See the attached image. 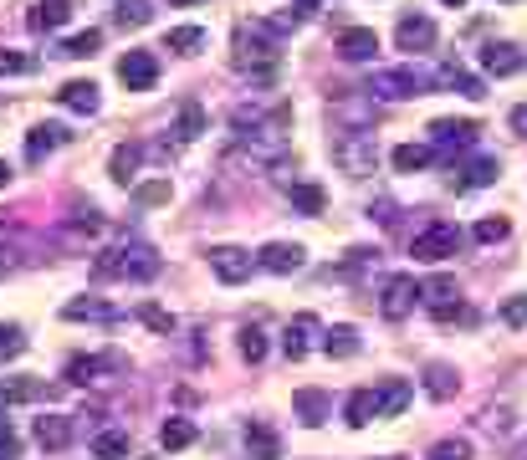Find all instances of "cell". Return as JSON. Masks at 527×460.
<instances>
[{"instance_id": "obj_1", "label": "cell", "mask_w": 527, "mask_h": 460, "mask_svg": "<svg viewBox=\"0 0 527 460\" xmlns=\"http://www.w3.org/2000/svg\"><path fill=\"white\" fill-rule=\"evenodd\" d=\"M287 138L277 133V128H256V133H241L236 144H231V154H226V164L231 169H277V164H287Z\"/></svg>"}, {"instance_id": "obj_2", "label": "cell", "mask_w": 527, "mask_h": 460, "mask_svg": "<svg viewBox=\"0 0 527 460\" xmlns=\"http://www.w3.org/2000/svg\"><path fill=\"white\" fill-rule=\"evenodd\" d=\"M430 87H435V72H425V67H379V72L364 82V92H369V98H379V103L425 98Z\"/></svg>"}, {"instance_id": "obj_3", "label": "cell", "mask_w": 527, "mask_h": 460, "mask_svg": "<svg viewBox=\"0 0 527 460\" xmlns=\"http://www.w3.org/2000/svg\"><path fill=\"white\" fill-rule=\"evenodd\" d=\"M333 164H338L343 174H354V179L374 174V169H379L374 133H364V128H348V133H338V138H333Z\"/></svg>"}, {"instance_id": "obj_4", "label": "cell", "mask_w": 527, "mask_h": 460, "mask_svg": "<svg viewBox=\"0 0 527 460\" xmlns=\"http://www.w3.org/2000/svg\"><path fill=\"white\" fill-rule=\"evenodd\" d=\"M456 251H461V230H456L451 220H430L420 236L410 241V256H415V261H430V266L451 261Z\"/></svg>"}, {"instance_id": "obj_5", "label": "cell", "mask_w": 527, "mask_h": 460, "mask_svg": "<svg viewBox=\"0 0 527 460\" xmlns=\"http://www.w3.org/2000/svg\"><path fill=\"white\" fill-rule=\"evenodd\" d=\"M261 36H267L261 26H251V31L241 26V36H236V67L267 82V77L277 72V46H272V41H261Z\"/></svg>"}, {"instance_id": "obj_6", "label": "cell", "mask_w": 527, "mask_h": 460, "mask_svg": "<svg viewBox=\"0 0 527 460\" xmlns=\"http://www.w3.org/2000/svg\"><path fill=\"white\" fill-rule=\"evenodd\" d=\"M103 276H134V282H149V276H159V256L149 246H118L98 261Z\"/></svg>"}, {"instance_id": "obj_7", "label": "cell", "mask_w": 527, "mask_h": 460, "mask_svg": "<svg viewBox=\"0 0 527 460\" xmlns=\"http://www.w3.org/2000/svg\"><path fill=\"white\" fill-rule=\"evenodd\" d=\"M415 302H420V282H415V276H389V282H384V297H379V312H384L389 322H400V317L415 312Z\"/></svg>"}, {"instance_id": "obj_8", "label": "cell", "mask_w": 527, "mask_h": 460, "mask_svg": "<svg viewBox=\"0 0 527 460\" xmlns=\"http://www.w3.org/2000/svg\"><path fill=\"white\" fill-rule=\"evenodd\" d=\"M256 266L272 271V276H292V271L307 266V251H302L297 241H267V246L256 251Z\"/></svg>"}, {"instance_id": "obj_9", "label": "cell", "mask_w": 527, "mask_h": 460, "mask_svg": "<svg viewBox=\"0 0 527 460\" xmlns=\"http://www.w3.org/2000/svg\"><path fill=\"white\" fill-rule=\"evenodd\" d=\"M251 266H256V256L241 251V246H215V251H210V271L221 276L226 287H241L246 276H251Z\"/></svg>"}, {"instance_id": "obj_10", "label": "cell", "mask_w": 527, "mask_h": 460, "mask_svg": "<svg viewBox=\"0 0 527 460\" xmlns=\"http://www.w3.org/2000/svg\"><path fill=\"white\" fill-rule=\"evenodd\" d=\"M420 302L441 317V322H451L461 312V292H456L451 276H430V282H420Z\"/></svg>"}, {"instance_id": "obj_11", "label": "cell", "mask_w": 527, "mask_h": 460, "mask_svg": "<svg viewBox=\"0 0 527 460\" xmlns=\"http://www.w3.org/2000/svg\"><path fill=\"white\" fill-rule=\"evenodd\" d=\"M118 82H123L128 92H149V87L159 82V62H154V52H128V57L118 62Z\"/></svg>"}, {"instance_id": "obj_12", "label": "cell", "mask_w": 527, "mask_h": 460, "mask_svg": "<svg viewBox=\"0 0 527 460\" xmlns=\"http://www.w3.org/2000/svg\"><path fill=\"white\" fill-rule=\"evenodd\" d=\"M476 133H481V128H476L471 118H435V123H430V144H435V149H471Z\"/></svg>"}, {"instance_id": "obj_13", "label": "cell", "mask_w": 527, "mask_h": 460, "mask_svg": "<svg viewBox=\"0 0 527 460\" xmlns=\"http://www.w3.org/2000/svg\"><path fill=\"white\" fill-rule=\"evenodd\" d=\"M323 328H318V317L313 312H297L292 322H287V338H282V353L297 363V358H307V348H313V338H318Z\"/></svg>"}, {"instance_id": "obj_14", "label": "cell", "mask_w": 527, "mask_h": 460, "mask_svg": "<svg viewBox=\"0 0 527 460\" xmlns=\"http://www.w3.org/2000/svg\"><path fill=\"white\" fill-rule=\"evenodd\" d=\"M394 41H400V52H430L435 46V21L430 16H405L394 26Z\"/></svg>"}, {"instance_id": "obj_15", "label": "cell", "mask_w": 527, "mask_h": 460, "mask_svg": "<svg viewBox=\"0 0 527 460\" xmlns=\"http://www.w3.org/2000/svg\"><path fill=\"white\" fill-rule=\"evenodd\" d=\"M481 72H487V77H512V72H522V52H517L512 41L481 46Z\"/></svg>"}, {"instance_id": "obj_16", "label": "cell", "mask_w": 527, "mask_h": 460, "mask_svg": "<svg viewBox=\"0 0 527 460\" xmlns=\"http://www.w3.org/2000/svg\"><path fill=\"white\" fill-rule=\"evenodd\" d=\"M374 52H379V36L369 26H348L338 36V57L343 62H374Z\"/></svg>"}, {"instance_id": "obj_17", "label": "cell", "mask_w": 527, "mask_h": 460, "mask_svg": "<svg viewBox=\"0 0 527 460\" xmlns=\"http://www.w3.org/2000/svg\"><path fill=\"white\" fill-rule=\"evenodd\" d=\"M62 144H67V128H62V123H36V128L26 133V159L41 164V159H47L52 149H62Z\"/></svg>"}, {"instance_id": "obj_18", "label": "cell", "mask_w": 527, "mask_h": 460, "mask_svg": "<svg viewBox=\"0 0 527 460\" xmlns=\"http://www.w3.org/2000/svg\"><path fill=\"white\" fill-rule=\"evenodd\" d=\"M292 409H297V420H302V425H313V430H318L328 414H333V399H328L323 389H297V394H292Z\"/></svg>"}, {"instance_id": "obj_19", "label": "cell", "mask_w": 527, "mask_h": 460, "mask_svg": "<svg viewBox=\"0 0 527 460\" xmlns=\"http://www.w3.org/2000/svg\"><path fill=\"white\" fill-rule=\"evenodd\" d=\"M343 420L354 425V430L374 425V420H379V389H354V394H348V404H343Z\"/></svg>"}, {"instance_id": "obj_20", "label": "cell", "mask_w": 527, "mask_h": 460, "mask_svg": "<svg viewBox=\"0 0 527 460\" xmlns=\"http://www.w3.org/2000/svg\"><path fill=\"white\" fill-rule=\"evenodd\" d=\"M410 399H415V389H410L405 379H384V384H379V420H394V414H405Z\"/></svg>"}, {"instance_id": "obj_21", "label": "cell", "mask_w": 527, "mask_h": 460, "mask_svg": "<svg viewBox=\"0 0 527 460\" xmlns=\"http://www.w3.org/2000/svg\"><path fill=\"white\" fill-rule=\"evenodd\" d=\"M36 445L41 450H67L72 445V420H67V414H47V420H36Z\"/></svg>"}, {"instance_id": "obj_22", "label": "cell", "mask_w": 527, "mask_h": 460, "mask_svg": "<svg viewBox=\"0 0 527 460\" xmlns=\"http://www.w3.org/2000/svg\"><path fill=\"white\" fill-rule=\"evenodd\" d=\"M139 164H144V149H139V144H118L113 159H108V174H113L118 184H139Z\"/></svg>"}, {"instance_id": "obj_23", "label": "cell", "mask_w": 527, "mask_h": 460, "mask_svg": "<svg viewBox=\"0 0 527 460\" xmlns=\"http://www.w3.org/2000/svg\"><path fill=\"white\" fill-rule=\"evenodd\" d=\"M246 455H251V460H282V440H277L267 425H261V420H251V425H246Z\"/></svg>"}, {"instance_id": "obj_24", "label": "cell", "mask_w": 527, "mask_h": 460, "mask_svg": "<svg viewBox=\"0 0 527 460\" xmlns=\"http://www.w3.org/2000/svg\"><path fill=\"white\" fill-rule=\"evenodd\" d=\"M57 103L72 113H98V82H62Z\"/></svg>"}, {"instance_id": "obj_25", "label": "cell", "mask_w": 527, "mask_h": 460, "mask_svg": "<svg viewBox=\"0 0 527 460\" xmlns=\"http://www.w3.org/2000/svg\"><path fill=\"white\" fill-rule=\"evenodd\" d=\"M435 87H456L461 98H481V92H487V82L471 77V72H466V67H456V62H446L441 72H435Z\"/></svg>"}, {"instance_id": "obj_26", "label": "cell", "mask_w": 527, "mask_h": 460, "mask_svg": "<svg viewBox=\"0 0 527 460\" xmlns=\"http://www.w3.org/2000/svg\"><path fill=\"white\" fill-rule=\"evenodd\" d=\"M62 317H67V322H113L118 312H113L108 302H98V297H72V302L62 307Z\"/></svg>"}, {"instance_id": "obj_27", "label": "cell", "mask_w": 527, "mask_h": 460, "mask_svg": "<svg viewBox=\"0 0 527 460\" xmlns=\"http://www.w3.org/2000/svg\"><path fill=\"white\" fill-rule=\"evenodd\" d=\"M456 389H461V374H456L451 363H430V368H425V394H430V399H451Z\"/></svg>"}, {"instance_id": "obj_28", "label": "cell", "mask_w": 527, "mask_h": 460, "mask_svg": "<svg viewBox=\"0 0 527 460\" xmlns=\"http://www.w3.org/2000/svg\"><path fill=\"white\" fill-rule=\"evenodd\" d=\"M323 353H328V358H354V353H359V328H348V322H338V328H323Z\"/></svg>"}, {"instance_id": "obj_29", "label": "cell", "mask_w": 527, "mask_h": 460, "mask_svg": "<svg viewBox=\"0 0 527 460\" xmlns=\"http://www.w3.org/2000/svg\"><path fill=\"white\" fill-rule=\"evenodd\" d=\"M67 16H72L67 0H41V6L31 11V31H62Z\"/></svg>"}, {"instance_id": "obj_30", "label": "cell", "mask_w": 527, "mask_h": 460, "mask_svg": "<svg viewBox=\"0 0 527 460\" xmlns=\"http://www.w3.org/2000/svg\"><path fill=\"white\" fill-rule=\"evenodd\" d=\"M430 159H435V154H430L425 144H400V149H394V154H389V164H394V169H400V174H420V169H425Z\"/></svg>"}, {"instance_id": "obj_31", "label": "cell", "mask_w": 527, "mask_h": 460, "mask_svg": "<svg viewBox=\"0 0 527 460\" xmlns=\"http://www.w3.org/2000/svg\"><path fill=\"white\" fill-rule=\"evenodd\" d=\"M108 368H118V358H72L67 363V379L72 384H93L98 374H108Z\"/></svg>"}, {"instance_id": "obj_32", "label": "cell", "mask_w": 527, "mask_h": 460, "mask_svg": "<svg viewBox=\"0 0 527 460\" xmlns=\"http://www.w3.org/2000/svg\"><path fill=\"white\" fill-rule=\"evenodd\" d=\"M41 389H47V384H41V379H6V384H0V399H6V404H31V399H41Z\"/></svg>"}, {"instance_id": "obj_33", "label": "cell", "mask_w": 527, "mask_h": 460, "mask_svg": "<svg viewBox=\"0 0 527 460\" xmlns=\"http://www.w3.org/2000/svg\"><path fill=\"white\" fill-rule=\"evenodd\" d=\"M31 343H26V333H21V322H0V363H11V358H21Z\"/></svg>"}, {"instance_id": "obj_34", "label": "cell", "mask_w": 527, "mask_h": 460, "mask_svg": "<svg viewBox=\"0 0 527 460\" xmlns=\"http://www.w3.org/2000/svg\"><path fill=\"white\" fill-rule=\"evenodd\" d=\"M164 46H169V52H200V46H205V31H200V26H169Z\"/></svg>"}, {"instance_id": "obj_35", "label": "cell", "mask_w": 527, "mask_h": 460, "mask_svg": "<svg viewBox=\"0 0 527 460\" xmlns=\"http://www.w3.org/2000/svg\"><path fill=\"white\" fill-rule=\"evenodd\" d=\"M98 46H103V31L87 26V31H77V36H67V41H62V57H93Z\"/></svg>"}, {"instance_id": "obj_36", "label": "cell", "mask_w": 527, "mask_h": 460, "mask_svg": "<svg viewBox=\"0 0 527 460\" xmlns=\"http://www.w3.org/2000/svg\"><path fill=\"white\" fill-rule=\"evenodd\" d=\"M159 445H164V450H185V445H195V425H190V420H169V425L159 430Z\"/></svg>"}, {"instance_id": "obj_37", "label": "cell", "mask_w": 527, "mask_h": 460, "mask_svg": "<svg viewBox=\"0 0 527 460\" xmlns=\"http://www.w3.org/2000/svg\"><path fill=\"white\" fill-rule=\"evenodd\" d=\"M93 455H98V460H123V455H128V435H123V430H103V435L93 440Z\"/></svg>"}, {"instance_id": "obj_38", "label": "cell", "mask_w": 527, "mask_h": 460, "mask_svg": "<svg viewBox=\"0 0 527 460\" xmlns=\"http://www.w3.org/2000/svg\"><path fill=\"white\" fill-rule=\"evenodd\" d=\"M425 460H471V440H466V435H451V440H435Z\"/></svg>"}, {"instance_id": "obj_39", "label": "cell", "mask_w": 527, "mask_h": 460, "mask_svg": "<svg viewBox=\"0 0 527 460\" xmlns=\"http://www.w3.org/2000/svg\"><path fill=\"white\" fill-rule=\"evenodd\" d=\"M174 133H180L185 144H190V138H200V133H205V108H200V103H185V108H180V123H174Z\"/></svg>"}, {"instance_id": "obj_40", "label": "cell", "mask_w": 527, "mask_h": 460, "mask_svg": "<svg viewBox=\"0 0 527 460\" xmlns=\"http://www.w3.org/2000/svg\"><path fill=\"white\" fill-rule=\"evenodd\" d=\"M292 205L302 210V215H323V190H318V184H292Z\"/></svg>"}, {"instance_id": "obj_41", "label": "cell", "mask_w": 527, "mask_h": 460, "mask_svg": "<svg viewBox=\"0 0 527 460\" xmlns=\"http://www.w3.org/2000/svg\"><path fill=\"white\" fill-rule=\"evenodd\" d=\"M26 72H36V57L11 52V46H0V77H26Z\"/></svg>"}, {"instance_id": "obj_42", "label": "cell", "mask_w": 527, "mask_h": 460, "mask_svg": "<svg viewBox=\"0 0 527 460\" xmlns=\"http://www.w3.org/2000/svg\"><path fill=\"white\" fill-rule=\"evenodd\" d=\"M118 21H123V26H149V21H154V0H123V6H118Z\"/></svg>"}, {"instance_id": "obj_43", "label": "cell", "mask_w": 527, "mask_h": 460, "mask_svg": "<svg viewBox=\"0 0 527 460\" xmlns=\"http://www.w3.org/2000/svg\"><path fill=\"white\" fill-rule=\"evenodd\" d=\"M241 358L246 363H261V358H267V333H261V328H241Z\"/></svg>"}, {"instance_id": "obj_44", "label": "cell", "mask_w": 527, "mask_h": 460, "mask_svg": "<svg viewBox=\"0 0 527 460\" xmlns=\"http://www.w3.org/2000/svg\"><path fill=\"white\" fill-rule=\"evenodd\" d=\"M497 174H502V164H497V159H476V164L466 169V179H461V184H466V190H481V184H492Z\"/></svg>"}, {"instance_id": "obj_45", "label": "cell", "mask_w": 527, "mask_h": 460, "mask_svg": "<svg viewBox=\"0 0 527 460\" xmlns=\"http://www.w3.org/2000/svg\"><path fill=\"white\" fill-rule=\"evenodd\" d=\"M507 230H512V225H507L502 215H487V220H476V241H481V246H497V241H507Z\"/></svg>"}, {"instance_id": "obj_46", "label": "cell", "mask_w": 527, "mask_h": 460, "mask_svg": "<svg viewBox=\"0 0 527 460\" xmlns=\"http://www.w3.org/2000/svg\"><path fill=\"white\" fill-rule=\"evenodd\" d=\"M134 195H139V205H164L169 200V179H144V184H134Z\"/></svg>"}, {"instance_id": "obj_47", "label": "cell", "mask_w": 527, "mask_h": 460, "mask_svg": "<svg viewBox=\"0 0 527 460\" xmlns=\"http://www.w3.org/2000/svg\"><path fill=\"white\" fill-rule=\"evenodd\" d=\"M502 322H507V328H527V292L502 302Z\"/></svg>"}, {"instance_id": "obj_48", "label": "cell", "mask_w": 527, "mask_h": 460, "mask_svg": "<svg viewBox=\"0 0 527 460\" xmlns=\"http://www.w3.org/2000/svg\"><path fill=\"white\" fill-rule=\"evenodd\" d=\"M139 317L149 322V328H154V333H164V338L174 333V317H169L164 307H154V302H144V307H139Z\"/></svg>"}, {"instance_id": "obj_49", "label": "cell", "mask_w": 527, "mask_h": 460, "mask_svg": "<svg viewBox=\"0 0 527 460\" xmlns=\"http://www.w3.org/2000/svg\"><path fill=\"white\" fill-rule=\"evenodd\" d=\"M16 455H21V440H16V430L6 420H0V460H16Z\"/></svg>"}, {"instance_id": "obj_50", "label": "cell", "mask_w": 527, "mask_h": 460, "mask_svg": "<svg viewBox=\"0 0 527 460\" xmlns=\"http://www.w3.org/2000/svg\"><path fill=\"white\" fill-rule=\"evenodd\" d=\"M512 128H517V133L527 138V108H512Z\"/></svg>"}, {"instance_id": "obj_51", "label": "cell", "mask_w": 527, "mask_h": 460, "mask_svg": "<svg viewBox=\"0 0 527 460\" xmlns=\"http://www.w3.org/2000/svg\"><path fill=\"white\" fill-rule=\"evenodd\" d=\"M318 6H323V0H297V16H302V11H318Z\"/></svg>"}, {"instance_id": "obj_52", "label": "cell", "mask_w": 527, "mask_h": 460, "mask_svg": "<svg viewBox=\"0 0 527 460\" xmlns=\"http://www.w3.org/2000/svg\"><path fill=\"white\" fill-rule=\"evenodd\" d=\"M6 184H11V164H6V159H0V190H6Z\"/></svg>"}, {"instance_id": "obj_53", "label": "cell", "mask_w": 527, "mask_h": 460, "mask_svg": "<svg viewBox=\"0 0 527 460\" xmlns=\"http://www.w3.org/2000/svg\"><path fill=\"white\" fill-rule=\"evenodd\" d=\"M11 271V251H0V276H6Z\"/></svg>"}, {"instance_id": "obj_54", "label": "cell", "mask_w": 527, "mask_h": 460, "mask_svg": "<svg viewBox=\"0 0 527 460\" xmlns=\"http://www.w3.org/2000/svg\"><path fill=\"white\" fill-rule=\"evenodd\" d=\"M169 6H195V0H169Z\"/></svg>"}, {"instance_id": "obj_55", "label": "cell", "mask_w": 527, "mask_h": 460, "mask_svg": "<svg viewBox=\"0 0 527 460\" xmlns=\"http://www.w3.org/2000/svg\"><path fill=\"white\" fill-rule=\"evenodd\" d=\"M446 6H456V11H461V6H466V0H446Z\"/></svg>"}, {"instance_id": "obj_56", "label": "cell", "mask_w": 527, "mask_h": 460, "mask_svg": "<svg viewBox=\"0 0 527 460\" xmlns=\"http://www.w3.org/2000/svg\"><path fill=\"white\" fill-rule=\"evenodd\" d=\"M384 460H394V455H384Z\"/></svg>"}]
</instances>
